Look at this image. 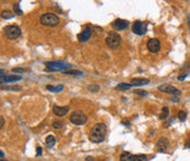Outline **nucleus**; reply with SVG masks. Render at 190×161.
Returning <instances> with one entry per match:
<instances>
[{"label":"nucleus","mask_w":190,"mask_h":161,"mask_svg":"<svg viewBox=\"0 0 190 161\" xmlns=\"http://www.w3.org/2000/svg\"><path fill=\"white\" fill-rule=\"evenodd\" d=\"M105 135H107V126L103 123H98L92 127L89 139L95 144H99L105 140Z\"/></svg>","instance_id":"f257e3e1"},{"label":"nucleus","mask_w":190,"mask_h":161,"mask_svg":"<svg viewBox=\"0 0 190 161\" xmlns=\"http://www.w3.org/2000/svg\"><path fill=\"white\" fill-rule=\"evenodd\" d=\"M45 66L48 67L45 68V71H67V69L71 68V65L68 64V63H65V61H48L45 63Z\"/></svg>","instance_id":"f03ea898"},{"label":"nucleus","mask_w":190,"mask_h":161,"mask_svg":"<svg viewBox=\"0 0 190 161\" xmlns=\"http://www.w3.org/2000/svg\"><path fill=\"white\" fill-rule=\"evenodd\" d=\"M40 22L45 27H57L59 24V18L54 13H44L40 18Z\"/></svg>","instance_id":"7ed1b4c3"},{"label":"nucleus","mask_w":190,"mask_h":161,"mask_svg":"<svg viewBox=\"0 0 190 161\" xmlns=\"http://www.w3.org/2000/svg\"><path fill=\"white\" fill-rule=\"evenodd\" d=\"M105 44L112 49H117L121 44V36L116 31H112L108 34V36L105 38Z\"/></svg>","instance_id":"20e7f679"},{"label":"nucleus","mask_w":190,"mask_h":161,"mask_svg":"<svg viewBox=\"0 0 190 161\" xmlns=\"http://www.w3.org/2000/svg\"><path fill=\"white\" fill-rule=\"evenodd\" d=\"M4 35L9 38V40H17L21 36V29L18 25H7L4 29Z\"/></svg>","instance_id":"39448f33"},{"label":"nucleus","mask_w":190,"mask_h":161,"mask_svg":"<svg viewBox=\"0 0 190 161\" xmlns=\"http://www.w3.org/2000/svg\"><path fill=\"white\" fill-rule=\"evenodd\" d=\"M69 121L74 125H84L87 122V116L82 111H74L69 116Z\"/></svg>","instance_id":"423d86ee"},{"label":"nucleus","mask_w":190,"mask_h":161,"mask_svg":"<svg viewBox=\"0 0 190 161\" xmlns=\"http://www.w3.org/2000/svg\"><path fill=\"white\" fill-rule=\"evenodd\" d=\"M132 31L133 33H135L136 35H144L147 31V24L143 21H135L132 25Z\"/></svg>","instance_id":"0eeeda50"},{"label":"nucleus","mask_w":190,"mask_h":161,"mask_svg":"<svg viewBox=\"0 0 190 161\" xmlns=\"http://www.w3.org/2000/svg\"><path fill=\"white\" fill-rule=\"evenodd\" d=\"M92 35V30L89 25H85L82 31L77 35V38H78L79 42H87L88 40H90V37Z\"/></svg>","instance_id":"6e6552de"},{"label":"nucleus","mask_w":190,"mask_h":161,"mask_svg":"<svg viewBox=\"0 0 190 161\" xmlns=\"http://www.w3.org/2000/svg\"><path fill=\"white\" fill-rule=\"evenodd\" d=\"M158 90L160 92H164V93H169V94H173V95H180L181 94V91L176 89L175 87L173 86H170V84H160V87H158Z\"/></svg>","instance_id":"1a4fd4ad"},{"label":"nucleus","mask_w":190,"mask_h":161,"mask_svg":"<svg viewBox=\"0 0 190 161\" xmlns=\"http://www.w3.org/2000/svg\"><path fill=\"white\" fill-rule=\"evenodd\" d=\"M146 46H147V49L153 54L158 53L160 49V43L157 38H151V40H148Z\"/></svg>","instance_id":"9d476101"},{"label":"nucleus","mask_w":190,"mask_h":161,"mask_svg":"<svg viewBox=\"0 0 190 161\" xmlns=\"http://www.w3.org/2000/svg\"><path fill=\"white\" fill-rule=\"evenodd\" d=\"M158 152H166L168 147H169V140L166 137H160L156 144Z\"/></svg>","instance_id":"9b49d317"},{"label":"nucleus","mask_w":190,"mask_h":161,"mask_svg":"<svg viewBox=\"0 0 190 161\" xmlns=\"http://www.w3.org/2000/svg\"><path fill=\"white\" fill-rule=\"evenodd\" d=\"M128 27H129V22L126 20H122V19H117L112 23V27L117 31L125 30V29H128Z\"/></svg>","instance_id":"f8f14e48"},{"label":"nucleus","mask_w":190,"mask_h":161,"mask_svg":"<svg viewBox=\"0 0 190 161\" xmlns=\"http://www.w3.org/2000/svg\"><path fill=\"white\" fill-rule=\"evenodd\" d=\"M68 112H69V107L68 106H58V105L53 106V113L56 116H65Z\"/></svg>","instance_id":"ddd939ff"},{"label":"nucleus","mask_w":190,"mask_h":161,"mask_svg":"<svg viewBox=\"0 0 190 161\" xmlns=\"http://www.w3.org/2000/svg\"><path fill=\"white\" fill-rule=\"evenodd\" d=\"M22 80V76H14V75H9V76H6L4 78H2L0 82L1 84H4V82L8 83V82H13V81H19Z\"/></svg>","instance_id":"4468645a"},{"label":"nucleus","mask_w":190,"mask_h":161,"mask_svg":"<svg viewBox=\"0 0 190 161\" xmlns=\"http://www.w3.org/2000/svg\"><path fill=\"white\" fill-rule=\"evenodd\" d=\"M149 80L146 78H134L131 80V86H144V84H148Z\"/></svg>","instance_id":"2eb2a0df"},{"label":"nucleus","mask_w":190,"mask_h":161,"mask_svg":"<svg viewBox=\"0 0 190 161\" xmlns=\"http://www.w3.org/2000/svg\"><path fill=\"white\" fill-rule=\"evenodd\" d=\"M120 161H135V156L130 152H123L120 156Z\"/></svg>","instance_id":"dca6fc26"},{"label":"nucleus","mask_w":190,"mask_h":161,"mask_svg":"<svg viewBox=\"0 0 190 161\" xmlns=\"http://www.w3.org/2000/svg\"><path fill=\"white\" fill-rule=\"evenodd\" d=\"M45 143H46L48 148H53L55 143H56V138H55L54 135H48V137H46V139H45Z\"/></svg>","instance_id":"f3484780"},{"label":"nucleus","mask_w":190,"mask_h":161,"mask_svg":"<svg viewBox=\"0 0 190 161\" xmlns=\"http://www.w3.org/2000/svg\"><path fill=\"white\" fill-rule=\"evenodd\" d=\"M14 17V13L13 11H10V10H4L2 12H1V18L2 19H12V18Z\"/></svg>","instance_id":"a211bd4d"},{"label":"nucleus","mask_w":190,"mask_h":161,"mask_svg":"<svg viewBox=\"0 0 190 161\" xmlns=\"http://www.w3.org/2000/svg\"><path fill=\"white\" fill-rule=\"evenodd\" d=\"M168 114H169V109L167 106L163 107V109H162V112H160V120H162V121L166 120Z\"/></svg>","instance_id":"6ab92c4d"},{"label":"nucleus","mask_w":190,"mask_h":161,"mask_svg":"<svg viewBox=\"0 0 190 161\" xmlns=\"http://www.w3.org/2000/svg\"><path fill=\"white\" fill-rule=\"evenodd\" d=\"M63 86L62 84H59V86H57V87H53V86H46V89H48V91H51V92H54V93H57V92H59V91L63 90Z\"/></svg>","instance_id":"aec40b11"},{"label":"nucleus","mask_w":190,"mask_h":161,"mask_svg":"<svg viewBox=\"0 0 190 161\" xmlns=\"http://www.w3.org/2000/svg\"><path fill=\"white\" fill-rule=\"evenodd\" d=\"M132 87L131 84H128V83H124V82H121V83H119V86H117L116 87V90H128V89H130V88Z\"/></svg>","instance_id":"412c9836"},{"label":"nucleus","mask_w":190,"mask_h":161,"mask_svg":"<svg viewBox=\"0 0 190 161\" xmlns=\"http://www.w3.org/2000/svg\"><path fill=\"white\" fill-rule=\"evenodd\" d=\"M13 13L18 14V16H22V14H23L22 10L20 9V4H19V2L13 4Z\"/></svg>","instance_id":"4be33fe9"},{"label":"nucleus","mask_w":190,"mask_h":161,"mask_svg":"<svg viewBox=\"0 0 190 161\" xmlns=\"http://www.w3.org/2000/svg\"><path fill=\"white\" fill-rule=\"evenodd\" d=\"M63 126H64V123L62 121H55L53 122V124H52V127L54 128V129H61Z\"/></svg>","instance_id":"5701e85b"},{"label":"nucleus","mask_w":190,"mask_h":161,"mask_svg":"<svg viewBox=\"0 0 190 161\" xmlns=\"http://www.w3.org/2000/svg\"><path fill=\"white\" fill-rule=\"evenodd\" d=\"M100 90V87L99 86H97V84H90V86H88V91L89 92H98V91Z\"/></svg>","instance_id":"b1692460"},{"label":"nucleus","mask_w":190,"mask_h":161,"mask_svg":"<svg viewBox=\"0 0 190 161\" xmlns=\"http://www.w3.org/2000/svg\"><path fill=\"white\" fill-rule=\"evenodd\" d=\"M65 75H73V76H82V72L79 70H67V71H64Z\"/></svg>","instance_id":"393cba45"},{"label":"nucleus","mask_w":190,"mask_h":161,"mask_svg":"<svg viewBox=\"0 0 190 161\" xmlns=\"http://www.w3.org/2000/svg\"><path fill=\"white\" fill-rule=\"evenodd\" d=\"M178 118H179L180 122H185L187 118V113L185 111H179V113H178Z\"/></svg>","instance_id":"a878e982"},{"label":"nucleus","mask_w":190,"mask_h":161,"mask_svg":"<svg viewBox=\"0 0 190 161\" xmlns=\"http://www.w3.org/2000/svg\"><path fill=\"white\" fill-rule=\"evenodd\" d=\"M135 161H147V157L145 154H137L135 156Z\"/></svg>","instance_id":"bb28decb"},{"label":"nucleus","mask_w":190,"mask_h":161,"mask_svg":"<svg viewBox=\"0 0 190 161\" xmlns=\"http://www.w3.org/2000/svg\"><path fill=\"white\" fill-rule=\"evenodd\" d=\"M134 93L137 94V95H140V97H146L147 95V92L144 90H139V89H136L135 91H134Z\"/></svg>","instance_id":"cd10ccee"},{"label":"nucleus","mask_w":190,"mask_h":161,"mask_svg":"<svg viewBox=\"0 0 190 161\" xmlns=\"http://www.w3.org/2000/svg\"><path fill=\"white\" fill-rule=\"evenodd\" d=\"M1 89H2V90H13V91H19V90H21V89H22V88L21 87H2L1 88Z\"/></svg>","instance_id":"c85d7f7f"},{"label":"nucleus","mask_w":190,"mask_h":161,"mask_svg":"<svg viewBox=\"0 0 190 161\" xmlns=\"http://www.w3.org/2000/svg\"><path fill=\"white\" fill-rule=\"evenodd\" d=\"M12 71H13V72H24L25 69H23V68H13Z\"/></svg>","instance_id":"c756f323"},{"label":"nucleus","mask_w":190,"mask_h":161,"mask_svg":"<svg viewBox=\"0 0 190 161\" xmlns=\"http://www.w3.org/2000/svg\"><path fill=\"white\" fill-rule=\"evenodd\" d=\"M42 154V148L41 147H36V157L41 156Z\"/></svg>","instance_id":"7c9ffc66"},{"label":"nucleus","mask_w":190,"mask_h":161,"mask_svg":"<svg viewBox=\"0 0 190 161\" xmlns=\"http://www.w3.org/2000/svg\"><path fill=\"white\" fill-rule=\"evenodd\" d=\"M0 122H1V123H0V128H2L4 127V118L2 117V116L0 117Z\"/></svg>","instance_id":"2f4dec72"},{"label":"nucleus","mask_w":190,"mask_h":161,"mask_svg":"<svg viewBox=\"0 0 190 161\" xmlns=\"http://www.w3.org/2000/svg\"><path fill=\"white\" fill-rule=\"evenodd\" d=\"M185 145H186V148H190V138L189 139H187L186 143H185Z\"/></svg>","instance_id":"473e14b6"},{"label":"nucleus","mask_w":190,"mask_h":161,"mask_svg":"<svg viewBox=\"0 0 190 161\" xmlns=\"http://www.w3.org/2000/svg\"><path fill=\"white\" fill-rule=\"evenodd\" d=\"M86 160H87V161H92V160H94V158H91V157H87V158H86Z\"/></svg>","instance_id":"72a5a7b5"},{"label":"nucleus","mask_w":190,"mask_h":161,"mask_svg":"<svg viewBox=\"0 0 190 161\" xmlns=\"http://www.w3.org/2000/svg\"><path fill=\"white\" fill-rule=\"evenodd\" d=\"M1 161H6V160H1Z\"/></svg>","instance_id":"f704fd0d"}]
</instances>
